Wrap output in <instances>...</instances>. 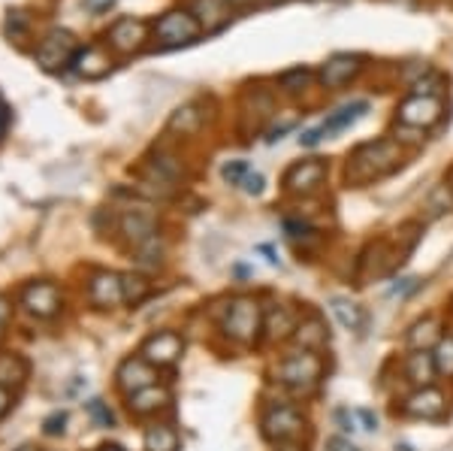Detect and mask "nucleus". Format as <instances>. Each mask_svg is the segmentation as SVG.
Instances as JSON below:
<instances>
[{
    "mask_svg": "<svg viewBox=\"0 0 453 451\" xmlns=\"http://www.w3.org/2000/svg\"><path fill=\"white\" fill-rule=\"evenodd\" d=\"M402 167V145L393 136H381V140L360 143L348 155L345 164V179L348 185L363 188L369 182H378L390 173H396Z\"/></svg>",
    "mask_w": 453,
    "mask_h": 451,
    "instance_id": "nucleus-1",
    "label": "nucleus"
},
{
    "mask_svg": "<svg viewBox=\"0 0 453 451\" xmlns=\"http://www.w3.org/2000/svg\"><path fill=\"white\" fill-rule=\"evenodd\" d=\"M263 312L266 309L260 307L257 297H233L221 312V322H218L224 339H230L239 348L254 346L263 337Z\"/></svg>",
    "mask_w": 453,
    "mask_h": 451,
    "instance_id": "nucleus-2",
    "label": "nucleus"
},
{
    "mask_svg": "<svg viewBox=\"0 0 453 451\" xmlns=\"http://www.w3.org/2000/svg\"><path fill=\"white\" fill-rule=\"evenodd\" d=\"M324 358L318 352H303L296 348L294 354H284L279 361V369H275V379L279 385L290 391L296 397H311L314 391L324 382Z\"/></svg>",
    "mask_w": 453,
    "mask_h": 451,
    "instance_id": "nucleus-3",
    "label": "nucleus"
},
{
    "mask_svg": "<svg viewBox=\"0 0 453 451\" xmlns=\"http://www.w3.org/2000/svg\"><path fill=\"white\" fill-rule=\"evenodd\" d=\"M260 433L273 446H284V442H303L309 433V418L294 403H273L260 416Z\"/></svg>",
    "mask_w": 453,
    "mask_h": 451,
    "instance_id": "nucleus-4",
    "label": "nucleus"
},
{
    "mask_svg": "<svg viewBox=\"0 0 453 451\" xmlns=\"http://www.w3.org/2000/svg\"><path fill=\"white\" fill-rule=\"evenodd\" d=\"M326 176H330V164L324 158H305V161H296L284 170L281 188L290 198H311L324 188Z\"/></svg>",
    "mask_w": 453,
    "mask_h": 451,
    "instance_id": "nucleus-5",
    "label": "nucleus"
},
{
    "mask_svg": "<svg viewBox=\"0 0 453 451\" xmlns=\"http://www.w3.org/2000/svg\"><path fill=\"white\" fill-rule=\"evenodd\" d=\"M444 119V100L438 94H408L396 106V125L429 130L441 125Z\"/></svg>",
    "mask_w": 453,
    "mask_h": 451,
    "instance_id": "nucleus-6",
    "label": "nucleus"
},
{
    "mask_svg": "<svg viewBox=\"0 0 453 451\" xmlns=\"http://www.w3.org/2000/svg\"><path fill=\"white\" fill-rule=\"evenodd\" d=\"M151 31H155V36L160 40V46L164 49H179V46L194 43L196 36L203 34V27H200V21H196L185 6H181V10L164 12V16L151 25Z\"/></svg>",
    "mask_w": 453,
    "mask_h": 451,
    "instance_id": "nucleus-7",
    "label": "nucleus"
},
{
    "mask_svg": "<svg viewBox=\"0 0 453 451\" xmlns=\"http://www.w3.org/2000/svg\"><path fill=\"white\" fill-rule=\"evenodd\" d=\"M79 52V43L76 36H73L70 31H64V27H55V31H49L46 36L40 40V46H36V64H40L42 70L55 73L61 67H70L73 58H76Z\"/></svg>",
    "mask_w": 453,
    "mask_h": 451,
    "instance_id": "nucleus-8",
    "label": "nucleus"
},
{
    "mask_svg": "<svg viewBox=\"0 0 453 451\" xmlns=\"http://www.w3.org/2000/svg\"><path fill=\"white\" fill-rule=\"evenodd\" d=\"M450 403L441 388L429 385V388H414L411 394L402 400V416L414 421H441L448 416Z\"/></svg>",
    "mask_w": 453,
    "mask_h": 451,
    "instance_id": "nucleus-9",
    "label": "nucleus"
},
{
    "mask_svg": "<svg viewBox=\"0 0 453 451\" xmlns=\"http://www.w3.org/2000/svg\"><path fill=\"white\" fill-rule=\"evenodd\" d=\"M363 67H366V64H363L360 55L335 52L320 64L318 82H320V89H326V91H339V89H345L348 82H354V79L363 73Z\"/></svg>",
    "mask_w": 453,
    "mask_h": 451,
    "instance_id": "nucleus-10",
    "label": "nucleus"
},
{
    "mask_svg": "<svg viewBox=\"0 0 453 451\" xmlns=\"http://www.w3.org/2000/svg\"><path fill=\"white\" fill-rule=\"evenodd\" d=\"M140 354L157 369L173 367V363H179L181 354H185V337L175 330H157L142 343Z\"/></svg>",
    "mask_w": 453,
    "mask_h": 451,
    "instance_id": "nucleus-11",
    "label": "nucleus"
},
{
    "mask_svg": "<svg viewBox=\"0 0 453 451\" xmlns=\"http://www.w3.org/2000/svg\"><path fill=\"white\" fill-rule=\"evenodd\" d=\"M19 303L27 315L34 318H55L61 312V291H58L55 282H31V285L21 288Z\"/></svg>",
    "mask_w": 453,
    "mask_h": 451,
    "instance_id": "nucleus-12",
    "label": "nucleus"
},
{
    "mask_svg": "<svg viewBox=\"0 0 453 451\" xmlns=\"http://www.w3.org/2000/svg\"><path fill=\"white\" fill-rule=\"evenodd\" d=\"M115 385L124 397L136 394V391L149 388V385H157V367H151L142 354H134V358H124L115 369Z\"/></svg>",
    "mask_w": 453,
    "mask_h": 451,
    "instance_id": "nucleus-13",
    "label": "nucleus"
},
{
    "mask_svg": "<svg viewBox=\"0 0 453 451\" xmlns=\"http://www.w3.org/2000/svg\"><path fill=\"white\" fill-rule=\"evenodd\" d=\"M88 303L97 309H115L124 303V291H121V273L112 270H97L88 279Z\"/></svg>",
    "mask_w": 453,
    "mask_h": 451,
    "instance_id": "nucleus-14",
    "label": "nucleus"
},
{
    "mask_svg": "<svg viewBox=\"0 0 453 451\" xmlns=\"http://www.w3.org/2000/svg\"><path fill=\"white\" fill-rule=\"evenodd\" d=\"M299 324V312L288 303H273L263 312V339L266 343H288L294 339Z\"/></svg>",
    "mask_w": 453,
    "mask_h": 451,
    "instance_id": "nucleus-15",
    "label": "nucleus"
},
{
    "mask_svg": "<svg viewBox=\"0 0 453 451\" xmlns=\"http://www.w3.org/2000/svg\"><path fill=\"white\" fill-rule=\"evenodd\" d=\"M145 40H149V25H145V21H140V19H130V16L119 19L112 27H109V34H106V43L119 55L140 52Z\"/></svg>",
    "mask_w": 453,
    "mask_h": 451,
    "instance_id": "nucleus-16",
    "label": "nucleus"
},
{
    "mask_svg": "<svg viewBox=\"0 0 453 451\" xmlns=\"http://www.w3.org/2000/svg\"><path fill=\"white\" fill-rule=\"evenodd\" d=\"M294 346L303 348V352H324L330 346V324L324 322L320 312H303L299 315V324H296V333H294Z\"/></svg>",
    "mask_w": 453,
    "mask_h": 451,
    "instance_id": "nucleus-17",
    "label": "nucleus"
},
{
    "mask_svg": "<svg viewBox=\"0 0 453 451\" xmlns=\"http://www.w3.org/2000/svg\"><path fill=\"white\" fill-rule=\"evenodd\" d=\"M185 10L200 21V27L206 34L224 31L233 19V6L226 0H185Z\"/></svg>",
    "mask_w": 453,
    "mask_h": 451,
    "instance_id": "nucleus-18",
    "label": "nucleus"
},
{
    "mask_svg": "<svg viewBox=\"0 0 453 451\" xmlns=\"http://www.w3.org/2000/svg\"><path fill=\"white\" fill-rule=\"evenodd\" d=\"M170 403H173V391L166 385H149V388L127 397V412L136 418H151L157 412L170 409Z\"/></svg>",
    "mask_w": 453,
    "mask_h": 451,
    "instance_id": "nucleus-19",
    "label": "nucleus"
},
{
    "mask_svg": "<svg viewBox=\"0 0 453 451\" xmlns=\"http://www.w3.org/2000/svg\"><path fill=\"white\" fill-rule=\"evenodd\" d=\"M399 367H402V379L411 385V388H429L438 379L433 352H408Z\"/></svg>",
    "mask_w": 453,
    "mask_h": 451,
    "instance_id": "nucleus-20",
    "label": "nucleus"
},
{
    "mask_svg": "<svg viewBox=\"0 0 453 451\" xmlns=\"http://www.w3.org/2000/svg\"><path fill=\"white\" fill-rule=\"evenodd\" d=\"M119 230L134 249H140L142 243L157 237V218L151 213H142V209H130V213H124L119 218Z\"/></svg>",
    "mask_w": 453,
    "mask_h": 451,
    "instance_id": "nucleus-21",
    "label": "nucleus"
},
{
    "mask_svg": "<svg viewBox=\"0 0 453 451\" xmlns=\"http://www.w3.org/2000/svg\"><path fill=\"white\" fill-rule=\"evenodd\" d=\"M109 67H112V58H109L104 46H94V43L91 46H79V52L70 64V70L82 79H104Z\"/></svg>",
    "mask_w": 453,
    "mask_h": 451,
    "instance_id": "nucleus-22",
    "label": "nucleus"
},
{
    "mask_svg": "<svg viewBox=\"0 0 453 451\" xmlns=\"http://www.w3.org/2000/svg\"><path fill=\"white\" fill-rule=\"evenodd\" d=\"M444 339V324L441 318L426 315L420 322H414L405 333L408 352H435V346Z\"/></svg>",
    "mask_w": 453,
    "mask_h": 451,
    "instance_id": "nucleus-23",
    "label": "nucleus"
},
{
    "mask_svg": "<svg viewBox=\"0 0 453 451\" xmlns=\"http://www.w3.org/2000/svg\"><path fill=\"white\" fill-rule=\"evenodd\" d=\"M369 109H372L369 100H350V104H342L339 109H333V113L326 115V121H320L324 136L330 140V136L342 134V130H350L360 119H366Z\"/></svg>",
    "mask_w": 453,
    "mask_h": 451,
    "instance_id": "nucleus-24",
    "label": "nucleus"
},
{
    "mask_svg": "<svg viewBox=\"0 0 453 451\" xmlns=\"http://www.w3.org/2000/svg\"><path fill=\"white\" fill-rule=\"evenodd\" d=\"M181 436L173 421H155L145 427V451H179Z\"/></svg>",
    "mask_w": 453,
    "mask_h": 451,
    "instance_id": "nucleus-25",
    "label": "nucleus"
},
{
    "mask_svg": "<svg viewBox=\"0 0 453 451\" xmlns=\"http://www.w3.org/2000/svg\"><path fill=\"white\" fill-rule=\"evenodd\" d=\"M203 121H206V115H203V109L196 104H185L179 106L175 113L170 115V121H166V130L170 134H181V136H191L196 130L203 128Z\"/></svg>",
    "mask_w": 453,
    "mask_h": 451,
    "instance_id": "nucleus-26",
    "label": "nucleus"
},
{
    "mask_svg": "<svg viewBox=\"0 0 453 451\" xmlns=\"http://www.w3.org/2000/svg\"><path fill=\"white\" fill-rule=\"evenodd\" d=\"M330 312L335 315V322L345 327V330H360L363 322H366V315H363V307L350 300V297H333V300H330Z\"/></svg>",
    "mask_w": 453,
    "mask_h": 451,
    "instance_id": "nucleus-27",
    "label": "nucleus"
},
{
    "mask_svg": "<svg viewBox=\"0 0 453 451\" xmlns=\"http://www.w3.org/2000/svg\"><path fill=\"white\" fill-rule=\"evenodd\" d=\"M121 291H124V303L127 307H140L151 297L155 285L149 282V276L142 273H121Z\"/></svg>",
    "mask_w": 453,
    "mask_h": 451,
    "instance_id": "nucleus-28",
    "label": "nucleus"
},
{
    "mask_svg": "<svg viewBox=\"0 0 453 451\" xmlns=\"http://www.w3.org/2000/svg\"><path fill=\"white\" fill-rule=\"evenodd\" d=\"M27 379V361L21 354H0V385L4 388H21Z\"/></svg>",
    "mask_w": 453,
    "mask_h": 451,
    "instance_id": "nucleus-29",
    "label": "nucleus"
},
{
    "mask_svg": "<svg viewBox=\"0 0 453 451\" xmlns=\"http://www.w3.org/2000/svg\"><path fill=\"white\" fill-rule=\"evenodd\" d=\"M311 79H314V73L309 67H290L279 76V89L284 94H290V97H296V94H303L305 89H309Z\"/></svg>",
    "mask_w": 453,
    "mask_h": 451,
    "instance_id": "nucleus-30",
    "label": "nucleus"
},
{
    "mask_svg": "<svg viewBox=\"0 0 453 451\" xmlns=\"http://www.w3.org/2000/svg\"><path fill=\"white\" fill-rule=\"evenodd\" d=\"M136 252V264L145 267V270H157L160 264H164V243H160L157 237H151L149 243H142Z\"/></svg>",
    "mask_w": 453,
    "mask_h": 451,
    "instance_id": "nucleus-31",
    "label": "nucleus"
},
{
    "mask_svg": "<svg viewBox=\"0 0 453 451\" xmlns=\"http://www.w3.org/2000/svg\"><path fill=\"white\" fill-rule=\"evenodd\" d=\"M284 234H288L290 243H309V239H320V230L311 228L309 222H303V218H284L281 222Z\"/></svg>",
    "mask_w": 453,
    "mask_h": 451,
    "instance_id": "nucleus-32",
    "label": "nucleus"
},
{
    "mask_svg": "<svg viewBox=\"0 0 453 451\" xmlns=\"http://www.w3.org/2000/svg\"><path fill=\"white\" fill-rule=\"evenodd\" d=\"M426 209H433L429 215H444V213H450V206H453V188L450 185H438L433 194L426 198V203H423Z\"/></svg>",
    "mask_w": 453,
    "mask_h": 451,
    "instance_id": "nucleus-33",
    "label": "nucleus"
},
{
    "mask_svg": "<svg viewBox=\"0 0 453 451\" xmlns=\"http://www.w3.org/2000/svg\"><path fill=\"white\" fill-rule=\"evenodd\" d=\"M435 367H438V376H448L453 379V337H444L441 343L435 346Z\"/></svg>",
    "mask_w": 453,
    "mask_h": 451,
    "instance_id": "nucleus-34",
    "label": "nucleus"
},
{
    "mask_svg": "<svg viewBox=\"0 0 453 451\" xmlns=\"http://www.w3.org/2000/svg\"><path fill=\"white\" fill-rule=\"evenodd\" d=\"M85 412H88V418H91L97 427H112V424H115L112 409H109V403H104L100 397L88 400V403H85Z\"/></svg>",
    "mask_w": 453,
    "mask_h": 451,
    "instance_id": "nucleus-35",
    "label": "nucleus"
},
{
    "mask_svg": "<svg viewBox=\"0 0 453 451\" xmlns=\"http://www.w3.org/2000/svg\"><path fill=\"white\" fill-rule=\"evenodd\" d=\"M248 173H251V167H248V161H242V158H236V161H226L221 167V179L226 182V185H236V188H242Z\"/></svg>",
    "mask_w": 453,
    "mask_h": 451,
    "instance_id": "nucleus-36",
    "label": "nucleus"
},
{
    "mask_svg": "<svg viewBox=\"0 0 453 451\" xmlns=\"http://www.w3.org/2000/svg\"><path fill=\"white\" fill-rule=\"evenodd\" d=\"M333 421L345 436H354L357 431H360V421H357V412L350 409V406H339V409L333 412Z\"/></svg>",
    "mask_w": 453,
    "mask_h": 451,
    "instance_id": "nucleus-37",
    "label": "nucleus"
},
{
    "mask_svg": "<svg viewBox=\"0 0 453 451\" xmlns=\"http://www.w3.org/2000/svg\"><path fill=\"white\" fill-rule=\"evenodd\" d=\"M242 191L248 194V198H260V194L266 191V176L257 173V170H251L245 176V182H242Z\"/></svg>",
    "mask_w": 453,
    "mask_h": 451,
    "instance_id": "nucleus-38",
    "label": "nucleus"
},
{
    "mask_svg": "<svg viewBox=\"0 0 453 451\" xmlns=\"http://www.w3.org/2000/svg\"><path fill=\"white\" fill-rule=\"evenodd\" d=\"M64 431H67V412H52L46 421H42V433L46 436H61Z\"/></svg>",
    "mask_w": 453,
    "mask_h": 451,
    "instance_id": "nucleus-39",
    "label": "nucleus"
},
{
    "mask_svg": "<svg viewBox=\"0 0 453 451\" xmlns=\"http://www.w3.org/2000/svg\"><path fill=\"white\" fill-rule=\"evenodd\" d=\"M324 448L326 451H363L357 442H350V436H345V433H335V436H330V439L324 442Z\"/></svg>",
    "mask_w": 453,
    "mask_h": 451,
    "instance_id": "nucleus-40",
    "label": "nucleus"
},
{
    "mask_svg": "<svg viewBox=\"0 0 453 451\" xmlns=\"http://www.w3.org/2000/svg\"><path fill=\"white\" fill-rule=\"evenodd\" d=\"M418 288H420V279H408V276H405V279H396V285L387 288V294H390V297H408L411 291H418Z\"/></svg>",
    "mask_w": 453,
    "mask_h": 451,
    "instance_id": "nucleus-41",
    "label": "nucleus"
},
{
    "mask_svg": "<svg viewBox=\"0 0 453 451\" xmlns=\"http://www.w3.org/2000/svg\"><path fill=\"white\" fill-rule=\"evenodd\" d=\"M357 412V421H360V431H366V433H378V416L372 409H366V406H360V409H354Z\"/></svg>",
    "mask_w": 453,
    "mask_h": 451,
    "instance_id": "nucleus-42",
    "label": "nucleus"
},
{
    "mask_svg": "<svg viewBox=\"0 0 453 451\" xmlns=\"http://www.w3.org/2000/svg\"><path fill=\"white\" fill-rule=\"evenodd\" d=\"M326 136H324V128H309V130H303V134H299V145H303V149H314V145L318 143H324Z\"/></svg>",
    "mask_w": 453,
    "mask_h": 451,
    "instance_id": "nucleus-43",
    "label": "nucleus"
},
{
    "mask_svg": "<svg viewBox=\"0 0 453 451\" xmlns=\"http://www.w3.org/2000/svg\"><path fill=\"white\" fill-rule=\"evenodd\" d=\"M296 128V119H288V121H281V125H275L273 130H269L266 134V143L269 145H275V143H281L284 140V134H288V130H294Z\"/></svg>",
    "mask_w": 453,
    "mask_h": 451,
    "instance_id": "nucleus-44",
    "label": "nucleus"
},
{
    "mask_svg": "<svg viewBox=\"0 0 453 451\" xmlns=\"http://www.w3.org/2000/svg\"><path fill=\"white\" fill-rule=\"evenodd\" d=\"M25 27H27L25 12H10V21H6V31H10L12 36H21V34H25Z\"/></svg>",
    "mask_w": 453,
    "mask_h": 451,
    "instance_id": "nucleus-45",
    "label": "nucleus"
},
{
    "mask_svg": "<svg viewBox=\"0 0 453 451\" xmlns=\"http://www.w3.org/2000/svg\"><path fill=\"white\" fill-rule=\"evenodd\" d=\"M257 252H260V254H266V264H269V267H281V258H279V252H275L273 245L263 243V245H257Z\"/></svg>",
    "mask_w": 453,
    "mask_h": 451,
    "instance_id": "nucleus-46",
    "label": "nucleus"
},
{
    "mask_svg": "<svg viewBox=\"0 0 453 451\" xmlns=\"http://www.w3.org/2000/svg\"><path fill=\"white\" fill-rule=\"evenodd\" d=\"M10 315H12V307H10V300H6V297H0V337H4V330H6V322H10Z\"/></svg>",
    "mask_w": 453,
    "mask_h": 451,
    "instance_id": "nucleus-47",
    "label": "nucleus"
},
{
    "mask_svg": "<svg viewBox=\"0 0 453 451\" xmlns=\"http://www.w3.org/2000/svg\"><path fill=\"white\" fill-rule=\"evenodd\" d=\"M10 409H12V394H10V388H4V385H0V418H4Z\"/></svg>",
    "mask_w": 453,
    "mask_h": 451,
    "instance_id": "nucleus-48",
    "label": "nucleus"
},
{
    "mask_svg": "<svg viewBox=\"0 0 453 451\" xmlns=\"http://www.w3.org/2000/svg\"><path fill=\"white\" fill-rule=\"evenodd\" d=\"M88 4V10H94V12H104V10H109V6L115 4V0H85Z\"/></svg>",
    "mask_w": 453,
    "mask_h": 451,
    "instance_id": "nucleus-49",
    "label": "nucleus"
},
{
    "mask_svg": "<svg viewBox=\"0 0 453 451\" xmlns=\"http://www.w3.org/2000/svg\"><path fill=\"white\" fill-rule=\"evenodd\" d=\"M275 451H305L303 442H284V446H275Z\"/></svg>",
    "mask_w": 453,
    "mask_h": 451,
    "instance_id": "nucleus-50",
    "label": "nucleus"
},
{
    "mask_svg": "<svg viewBox=\"0 0 453 451\" xmlns=\"http://www.w3.org/2000/svg\"><path fill=\"white\" fill-rule=\"evenodd\" d=\"M6 125H10V113H6V106H0V136H4Z\"/></svg>",
    "mask_w": 453,
    "mask_h": 451,
    "instance_id": "nucleus-51",
    "label": "nucleus"
},
{
    "mask_svg": "<svg viewBox=\"0 0 453 451\" xmlns=\"http://www.w3.org/2000/svg\"><path fill=\"white\" fill-rule=\"evenodd\" d=\"M226 4H230V6H233V10H245V6L257 4V0H226Z\"/></svg>",
    "mask_w": 453,
    "mask_h": 451,
    "instance_id": "nucleus-52",
    "label": "nucleus"
},
{
    "mask_svg": "<svg viewBox=\"0 0 453 451\" xmlns=\"http://www.w3.org/2000/svg\"><path fill=\"white\" fill-rule=\"evenodd\" d=\"M100 451H127V448H124V446H115V442H106V446L100 448Z\"/></svg>",
    "mask_w": 453,
    "mask_h": 451,
    "instance_id": "nucleus-53",
    "label": "nucleus"
},
{
    "mask_svg": "<svg viewBox=\"0 0 453 451\" xmlns=\"http://www.w3.org/2000/svg\"><path fill=\"white\" fill-rule=\"evenodd\" d=\"M396 451H411V446H405V442H402V446H396Z\"/></svg>",
    "mask_w": 453,
    "mask_h": 451,
    "instance_id": "nucleus-54",
    "label": "nucleus"
},
{
    "mask_svg": "<svg viewBox=\"0 0 453 451\" xmlns=\"http://www.w3.org/2000/svg\"><path fill=\"white\" fill-rule=\"evenodd\" d=\"M19 451H40V448H34V446H25V448H19Z\"/></svg>",
    "mask_w": 453,
    "mask_h": 451,
    "instance_id": "nucleus-55",
    "label": "nucleus"
},
{
    "mask_svg": "<svg viewBox=\"0 0 453 451\" xmlns=\"http://www.w3.org/2000/svg\"><path fill=\"white\" fill-rule=\"evenodd\" d=\"M266 4H288V0H266Z\"/></svg>",
    "mask_w": 453,
    "mask_h": 451,
    "instance_id": "nucleus-56",
    "label": "nucleus"
},
{
    "mask_svg": "<svg viewBox=\"0 0 453 451\" xmlns=\"http://www.w3.org/2000/svg\"><path fill=\"white\" fill-rule=\"evenodd\" d=\"M448 185H450V188H453V173H450V182H448Z\"/></svg>",
    "mask_w": 453,
    "mask_h": 451,
    "instance_id": "nucleus-57",
    "label": "nucleus"
},
{
    "mask_svg": "<svg viewBox=\"0 0 453 451\" xmlns=\"http://www.w3.org/2000/svg\"><path fill=\"white\" fill-rule=\"evenodd\" d=\"M311 4H318V0H311Z\"/></svg>",
    "mask_w": 453,
    "mask_h": 451,
    "instance_id": "nucleus-58",
    "label": "nucleus"
}]
</instances>
